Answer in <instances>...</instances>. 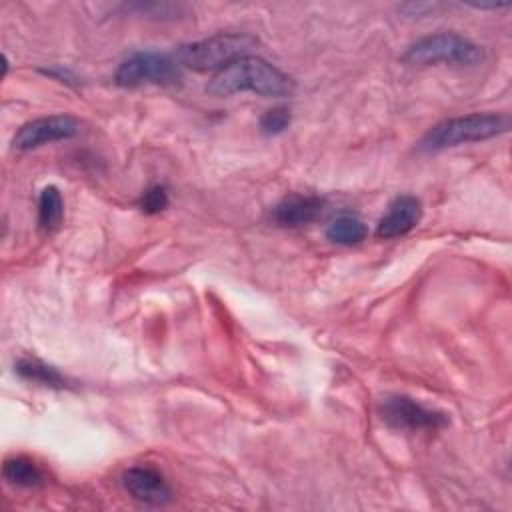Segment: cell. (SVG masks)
Here are the masks:
<instances>
[{
  "label": "cell",
  "mask_w": 512,
  "mask_h": 512,
  "mask_svg": "<svg viewBox=\"0 0 512 512\" xmlns=\"http://www.w3.org/2000/svg\"><path fill=\"white\" fill-rule=\"evenodd\" d=\"M326 202L320 196L292 194L282 198L272 210L270 220L282 228H298L318 220L324 214Z\"/></svg>",
  "instance_id": "10"
},
{
  "label": "cell",
  "mask_w": 512,
  "mask_h": 512,
  "mask_svg": "<svg viewBox=\"0 0 512 512\" xmlns=\"http://www.w3.org/2000/svg\"><path fill=\"white\" fill-rule=\"evenodd\" d=\"M402 60L412 66H476L484 60V50L480 44L456 32H438L424 36L408 46Z\"/></svg>",
  "instance_id": "4"
},
{
  "label": "cell",
  "mask_w": 512,
  "mask_h": 512,
  "mask_svg": "<svg viewBox=\"0 0 512 512\" xmlns=\"http://www.w3.org/2000/svg\"><path fill=\"white\" fill-rule=\"evenodd\" d=\"M420 220H422V202L410 194L398 196L390 202L386 214L380 218L376 236L384 240L404 236L410 230H414Z\"/></svg>",
  "instance_id": "9"
},
{
  "label": "cell",
  "mask_w": 512,
  "mask_h": 512,
  "mask_svg": "<svg viewBox=\"0 0 512 512\" xmlns=\"http://www.w3.org/2000/svg\"><path fill=\"white\" fill-rule=\"evenodd\" d=\"M366 236H368V226L356 214H340L326 228V238L340 246L360 244Z\"/></svg>",
  "instance_id": "13"
},
{
  "label": "cell",
  "mask_w": 512,
  "mask_h": 512,
  "mask_svg": "<svg viewBox=\"0 0 512 512\" xmlns=\"http://www.w3.org/2000/svg\"><path fill=\"white\" fill-rule=\"evenodd\" d=\"M292 122V114L288 108L284 106H274L270 110H266L260 118V132L266 136H278L282 132L288 130Z\"/></svg>",
  "instance_id": "15"
},
{
  "label": "cell",
  "mask_w": 512,
  "mask_h": 512,
  "mask_svg": "<svg viewBox=\"0 0 512 512\" xmlns=\"http://www.w3.org/2000/svg\"><path fill=\"white\" fill-rule=\"evenodd\" d=\"M114 80L118 86L126 88L142 84H174L180 80V64L170 54L142 50L120 62Z\"/></svg>",
  "instance_id": "5"
},
{
  "label": "cell",
  "mask_w": 512,
  "mask_h": 512,
  "mask_svg": "<svg viewBox=\"0 0 512 512\" xmlns=\"http://www.w3.org/2000/svg\"><path fill=\"white\" fill-rule=\"evenodd\" d=\"M128 10H136L140 16L144 14V16H154V18H174V14L178 16L182 10H184V6L182 4H168V2H150V4H142V2H138V4H130L128 6Z\"/></svg>",
  "instance_id": "17"
},
{
  "label": "cell",
  "mask_w": 512,
  "mask_h": 512,
  "mask_svg": "<svg viewBox=\"0 0 512 512\" xmlns=\"http://www.w3.org/2000/svg\"><path fill=\"white\" fill-rule=\"evenodd\" d=\"M206 90L214 96H230L236 92H254L260 96H288L294 82L280 68L260 56H244L224 70L216 72Z\"/></svg>",
  "instance_id": "1"
},
{
  "label": "cell",
  "mask_w": 512,
  "mask_h": 512,
  "mask_svg": "<svg viewBox=\"0 0 512 512\" xmlns=\"http://www.w3.org/2000/svg\"><path fill=\"white\" fill-rule=\"evenodd\" d=\"M80 120L70 116V114H50V116H42V118H34L24 122L14 138H12V146L16 150H34L52 142H60V140H70L76 134H80Z\"/></svg>",
  "instance_id": "7"
},
{
  "label": "cell",
  "mask_w": 512,
  "mask_h": 512,
  "mask_svg": "<svg viewBox=\"0 0 512 512\" xmlns=\"http://www.w3.org/2000/svg\"><path fill=\"white\" fill-rule=\"evenodd\" d=\"M64 218V200L56 186H46L38 198V224L44 232H52Z\"/></svg>",
  "instance_id": "14"
},
{
  "label": "cell",
  "mask_w": 512,
  "mask_h": 512,
  "mask_svg": "<svg viewBox=\"0 0 512 512\" xmlns=\"http://www.w3.org/2000/svg\"><path fill=\"white\" fill-rule=\"evenodd\" d=\"M258 46V40L250 34H216L204 40L182 44L174 58L180 66L192 68L196 72H208V70H224L232 62L250 56L252 50Z\"/></svg>",
  "instance_id": "3"
},
{
  "label": "cell",
  "mask_w": 512,
  "mask_h": 512,
  "mask_svg": "<svg viewBox=\"0 0 512 512\" xmlns=\"http://www.w3.org/2000/svg\"><path fill=\"white\" fill-rule=\"evenodd\" d=\"M2 474L10 484L20 488H40L46 484V476L40 470V466L24 456L6 458L2 466Z\"/></svg>",
  "instance_id": "12"
},
{
  "label": "cell",
  "mask_w": 512,
  "mask_h": 512,
  "mask_svg": "<svg viewBox=\"0 0 512 512\" xmlns=\"http://www.w3.org/2000/svg\"><path fill=\"white\" fill-rule=\"evenodd\" d=\"M168 202H170L168 190L158 184V186L148 188V190L142 194L138 206H140V210H142L144 214H158V212H162V210L168 206Z\"/></svg>",
  "instance_id": "16"
},
{
  "label": "cell",
  "mask_w": 512,
  "mask_h": 512,
  "mask_svg": "<svg viewBox=\"0 0 512 512\" xmlns=\"http://www.w3.org/2000/svg\"><path fill=\"white\" fill-rule=\"evenodd\" d=\"M436 8V4H404V6H400V12L402 14H406V16H424V14H428L430 10H434Z\"/></svg>",
  "instance_id": "18"
},
{
  "label": "cell",
  "mask_w": 512,
  "mask_h": 512,
  "mask_svg": "<svg viewBox=\"0 0 512 512\" xmlns=\"http://www.w3.org/2000/svg\"><path fill=\"white\" fill-rule=\"evenodd\" d=\"M124 490L148 506H164L172 500V488L152 466H132L122 474Z\"/></svg>",
  "instance_id": "8"
},
{
  "label": "cell",
  "mask_w": 512,
  "mask_h": 512,
  "mask_svg": "<svg viewBox=\"0 0 512 512\" xmlns=\"http://www.w3.org/2000/svg\"><path fill=\"white\" fill-rule=\"evenodd\" d=\"M382 420L396 428L408 432L420 430H440L448 426V416L436 408H428L418 400L404 394H390L380 404Z\"/></svg>",
  "instance_id": "6"
},
{
  "label": "cell",
  "mask_w": 512,
  "mask_h": 512,
  "mask_svg": "<svg viewBox=\"0 0 512 512\" xmlns=\"http://www.w3.org/2000/svg\"><path fill=\"white\" fill-rule=\"evenodd\" d=\"M14 372L20 378L40 384V386H48V388H66L68 386L64 374L58 368H54L38 358H20L14 364Z\"/></svg>",
  "instance_id": "11"
},
{
  "label": "cell",
  "mask_w": 512,
  "mask_h": 512,
  "mask_svg": "<svg viewBox=\"0 0 512 512\" xmlns=\"http://www.w3.org/2000/svg\"><path fill=\"white\" fill-rule=\"evenodd\" d=\"M510 118L496 112H472L466 116L448 118L432 126L420 140V150L438 152L452 146L480 142L508 132Z\"/></svg>",
  "instance_id": "2"
}]
</instances>
